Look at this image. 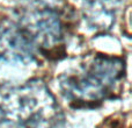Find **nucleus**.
<instances>
[{"label":"nucleus","instance_id":"nucleus-4","mask_svg":"<svg viewBox=\"0 0 132 128\" xmlns=\"http://www.w3.org/2000/svg\"><path fill=\"white\" fill-rule=\"evenodd\" d=\"M36 51L16 22H4L0 25V61L9 64L28 65L35 61Z\"/></svg>","mask_w":132,"mask_h":128},{"label":"nucleus","instance_id":"nucleus-5","mask_svg":"<svg viewBox=\"0 0 132 128\" xmlns=\"http://www.w3.org/2000/svg\"><path fill=\"white\" fill-rule=\"evenodd\" d=\"M122 1L123 0H87L85 19L96 30L110 29Z\"/></svg>","mask_w":132,"mask_h":128},{"label":"nucleus","instance_id":"nucleus-1","mask_svg":"<svg viewBox=\"0 0 132 128\" xmlns=\"http://www.w3.org/2000/svg\"><path fill=\"white\" fill-rule=\"evenodd\" d=\"M55 97L39 79L0 89V128H63Z\"/></svg>","mask_w":132,"mask_h":128},{"label":"nucleus","instance_id":"nucleus-3","mask_svg":"<svg viewBox=\"0 0 132 128\" xmlns=\"http://www.w3.org/2000/svg\"><path fill=\"white\" fill-rule=\"evenodd\" d=\"M16 25L35 49H51L60 43L63 28L59 16L49 8H30L19 16Z\"/></svg>","mask_w":132,"mask_h":128},{"label":"nucleus","instance_id":"nucleus-2","mask_svg":"<svg viewBox=\"0 0 132 128\" xmlns=\"http://www.w3.org/2000/svg\"><path fill=\"white\" fill-rule=\"evenodd\" d=\"M124 75V62L118 57L96 55L77 70L59 79L62 93L75 104L86 105L104 100L114 92Z\"/></svg>","mask_w":132,"mask_h":128}]
</instances>
